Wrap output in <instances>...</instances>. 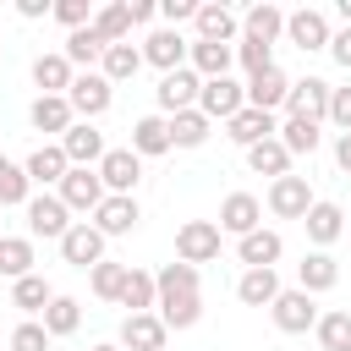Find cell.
Listing matches in <instances>:
<instances>
[{
  "instance_id": "obj_48",
  "label": "cell",
  "mask_w": 351,
  "mask_h": 351,
  "mask_svg": "<svg viewBox=\"0 0 351 351\" xmlns=\"http://www.w3.org/2000/svg\"><path fill=\"white\" fill-rule=\"evenodd\" d=\"M49 16H55V22H66V27L77 33V27H88V22H93V5H88V0H55V5H49Z\"/></svg>"
},
{
  "instance_id": "obj_7",
  "label": "cell",
  "mask_w": 351,
  "mask_h": 351,
  "mask_svg": "<svg viewBox=\"0 0 351 351\" xmlns=\"http://www.w3.org/2000/svg\"><path fill=\"white\" fill-rule=\"evenodd\" d=\"M60 154L71 170H99L104 159V132H93V121H71V132L60 137Z\"/></svg>"
},
{
  "instance_id": "obj_40",
  "label": "cell",
  "mask_w": 351,
  "mask_h": 351,
  "mask_svg": "<svg viewBox=\"0 0 351 351\" xmlns=\"http://www.w3.org/2000/svg\"><path fill=\"white\" fill-rule=\"evenodd\" d=\"M0 274H5V280L33 274V241H27V236H0Z\"/></svg>"
},
{
  "instance_id": "obj_44",
  "label": "cell",
  "mask_w": 351,
  "mask_h": 351,
  "mask_svg": "<svg viewBox=\"0 0 351 351\" xmlns=\"http://www.w3.org/2000/svg\"><path fill=\"white\" fill-rule=\"evenodd\" d=\"M313 335L324 351H351V313H318Z\"/></svg>"
},
{
  "instance_id": "obj_30",
  "label": "cell",
  "mask_w": 351,
  "mask_h": 351,
  "mask_svg": "<svg viewBox=\"0 0 351 351\" xmlns=\"http://www.w3.org/2000/svg\"><path fill=\"white\" fill-rule=\"evenodd\" d=\"M280 33H285V11H280V5H269V0H263V5H252V11L241 16V38H258V44H269V49H274V38H280Z\"/></svg>"
},
{
  "instance_id": "obj_19",
  "label": "cell",
  "mask_w": 351,
  "mask_h": 351,
  "mask_svg": "<svg viewBox=\"0 0 351 351\" xmlns=\"http://www.w3.org/2000/svg\"><path fill=\"white\" fill-rule=\"evenodd\" d=\"M143 60L159 66V71H181V66H186V38H181L176 27H159V33L143 38Z\"/></svg>"
},
{
  "instance_id": "obj_46",
  "label": "cell",
  "mask_w": 351,
  "mask_h": 351,
  "mask_svg": "<svg viewBox=\"0 0 351 351\" xmlns=\"http://www.w3.org/2000/svg\"><path fill=\"white\" fill-rule=\"evenodd\" d=\"M11 351H49V335H44V324L38 318H22L16 329H11V340H5Z\"/></svg>"
},
{
  "instance_id": "obj_24",
  "label": "cell",
  "mask_w": 351,
  "mask_h": 351,
  "mask_svg": "<svg viewBox=\"0 0 351 351\" xmlns=\"http://www.w3.org/2000/svg\"><path fill=\"white\" fill-rule=\"evenodd\" d=\"M27 121H33V132H55V137H66L77 115H71L66 93H38V99H33V110H27Z\"/></svg>"
},
{
  "instance_id": "obj_8",
  "label": "cell",
  "mask_w": 351,
  "mask_h": 351,
  "mask_svg": "<svg viewBox=\"0 0 351 351\" xmlns=\"http://www.w3.org/2000/svg\"><path fill=\"white\" fill-rule=\"evenodd\" d=\"M313 203H318V197H313L307 176H280V181H269V214H274V219H302Z\"/></svg>"
},
{
  "instance_id": "obj_18",
  "label": "cell",
  "mask_w": 351,
  "mask_h": 351,
  "mask_svg": "<svg viewBox=\"0 0 351 351\" xmlns=\"http://www.w3.org/2000/svg\"><path fill=\"white\" fill-rule=\"evenodd\" d=\"M302 225H307V241H313V247L324 252L329 241H340V236H346V208H340V203H324V197H318V203H313V208L302 214Z\"/></svg>"
},
{
  "instance_id": "obj_20",
  "label": "cell",
  "mask_w": 351,
  "mask_h": 351,
  "mask_svg": "<svg viewBox=\"0 0 351 351\" xmlns=\"http://www.w3.org/2000/svg\"><path fill=\"white\" fill-rule=\"evenodd\" d=\"M186 66L208 82V77H230V66H236V44H203V38H192L186 44Z\"/></svg>"
},
{
  "instance_id": "obj_38",
  "label": "cell",
  "mask_w": 351,
  "mask_h": 351,
  "mask_svg": "<svg viewBox=\"0 0 351 351\" xmlns=\"http://www.w3.org/2000/svg\"><path fill=\"white\" fill-rule=\"evenodd\" d=\"M154 291H159V302L165 296H197V269L192 263H165L154 274Z\"/></svg>"
},
{
  "instance_id": "obj_16",
  "label": "cell",
  "mask_w": 351,
  "mask_h": 351,
  "mask_svg": "<svg viewBox=\"0 0 351 351\" xmlns=\"http://www.w3.org/2000/svg\"><path fill=\"white\" fill-rule=\"evenodd\" d=\"M165 324L159 313H126L121 318V351H165Z\"/></svg>"
},
{
  "instance_id": "obj_21",
  "label": "cell",
  "mask_w": 351,
  "mask_h": 351,
  "mask_svg": "<svg viewBox=\"0 0 351 351\" xmlns=\"http://www.w3.org/2000/svg\"><path fill=\"white\" fill-rule=\"evenodd\" d=\"M280 252H285V241H280V230H247L241 241H236V258L247 263V269H274L280 263Z\"/></svg>"
},
{
  "instance_id": "obj_39",
  "label": "cell",
  "mask_w": 351,
  "mask_h": 351,
  "mask_svg": "<svg viewBox=\"0 0 351 351\" xmlns=\"http://www.w3.org/2000/svg\"><path fill=\"white\" fill-rule=\"evenodd\" d=\"M154 302H159V291H154V274H143V269H126V280H121V307H132V313H154Z\"/></svg>"
},
{
  "instance_id": "obj_54",
  "label": "cell",
  "mask_w": 351,
  "mask_h": 351,
  "mask_svg": "<svg viewBox=\"0 0 351 351\" xmlns=\"http://www.w3.org/2000/svg\"><path fill=\"white\" fill-rule=\"evenodd\" d=\"M335 165H340V170H346V176H351V132H346V137H340V143H335Z\"/></svg>"
},
{
  "instance_id": "obj_5",
  "label": "cell",
  "mask_w": 351,
  "mask_h": 351,
  "mask_svg": "<svg viewBox=\"0 0 351 351\" xmlns=\"http://www.w3.org/2000/svg\"><path fill=\"white\" fill-rule=\"evenodd\" d=\"M197 110H203L208 121H230L236 110H247V88H241L236 77H208V82L197 88Z\"/></svg>"
},
{
  "instance_id": "obj_2",
  "label": "cell",
  "mask_w": 351,
  "mask_h": 351,
  "mask_svg": "<svg viewBox=\"0 0 351 351\" xmlns=\"http://www.w3.org/2000/svg\"><path fill=\"white\" fill-rule=\"evenodd\" d=\"M66 104H71V115L99 121V115L115 104V88H110L99 71H82V77H71V88H66Z\"/></svg>"
},
{
  "instance_id": "obj_56",
  "label": "cell",
  "mask_w": 351,
  "mask_h": 351,
  "mask_svg": "<svg viewBox=\"0 0 351 351\" xmlns=\"http://www.w3.org/2000/svg\"><path fill=\"white\" fill-rule=\"evenodd\" d=\"M88 351H121V346H110V340H104V346H88Z\"/></svg>"
},
{
  "instance_id": "obj_25",
  "label": "cell",
  "mask_w": 351,
  "mask_h": 351,
  "mask_svg": "<svg viewBox=\"0 0 351 351\" xmlns=\"http://www.w3.org/2000/svg\"><path fill=\"white\" fill-rule=\"evenodd\" d=\"M137 159H154V154H170V121L165 115H143L132 121V143H126Z\"/></svg>"
},
{
  "instance_id": "obj_15",
  "label": "cell",
  "mask_w": 351,
  "mask_h": 351,
  "mask_svg": "<svg viewBox=\"0 0 351 351\" xmlns=\"http://www.w3.org/2000/svg\"><path fill=\"white\" fill-rule=\"evenodd\" d=\"M274 132H280V121H274L269 110H252V104H247V110H236V115L225 121V137H230L236 148H252V143H269Z\"/></svg>"
},
{
  "instance_id": "obj_47",
  "label": "cell",
  "mask_w": 351,
  "mask_h": 351,
  "mask_svg": "<svg viewBox=\"0 0 351 351\" xmlns=\"http://www.w3.org/2000/svg\"><path fill=\"white\" fill-rule=\"evenodd\" d=\"M236 60L247 66V77H258V71H269V66H274V49H269V44H258V38H241V44H236Z\"/></svg>"
},
{
  "instance_id": "obj_45",
  "label": "cell",
  "mask_w": 351,
  "mask_h": 351,
  "mask_svg": "<svg viewBox=\"0 0 351 351\" xmlns=\"http://www.w3.org/2000/svg\"><path fill=\"white\" fill-rule=\"evenodd\" d=\"M121 280H126V263H110V258H104V263L88 269V285H93L99 302H121Z\"/></svg>"
},
{
  "instance_id": "obj_57",
  "label": "cell",
  "mask_w": 351,
  "mask_h": 351,
  "mask_svg": "<svg viewBox=\"0 0 351 351\" xmlns=\"http://www.w3.org/2000/svg\"><path fill=\"white\" fill-rule=\"evenodd\" d=\"M346 230H351V214H346Z\"/></svg>"
},
{
  "instance_id": "obj_52",
  "label": "cell",
  "mask_w": 351,
  "mask_h": 351,
  "mask_svg": "<svg viewBox=\"0 0 351 351\" xmlns=\"http://www.w3.org/2000/svg\"><path fill=\"white\" fill-rule=\"evenodd\" d=\"M126 11H132V27H137V22H154L159 5H154V0H126Z\"/></svg>"
},
{
  "instance_id": "obj_53",
  "label": "cell",
  "mask_w": 351,
  "mask_h": 351,
  "mask_svg": "<svg viewBox=\"0 0 351 351\" xmlns=\"http://www.w3.org/2000/svg\"><path fill=\"white\" fill-rule=\"evenodd\" d=\"M16 11H22L27 22H38V16H49V0H16Z\"/></svg>"
},
{
  "instance_id": "obj_27",
  "label": "cell",
  "mask_w": 351,
  "mask_h": 351,
  "mask_svg": "<svg viewBox=\"0 0 351 351\" xmlns=\"http://www.w3.org/2000/svg\"><path fill=\"white\" fill-rule=\"evenodd\" d=\"M280 291L285 285H280L274 269H241V280H236V302H247V307H269Z\"/></svg>"
},
{
  "instance_id": "obj_29",
  "label": "cell",
  "mask_w": 351,
  "mask_h": 351,
  "mask_svg": "<svg viewBox=\"0 0 351 351\" xmlns=\"http://www.w3.org/2000/svg\"><path fill=\"white\" fill-rule=\"evenodd\" d=\"M192 22H197V38H203V44H230V38H236V11L219 5V0H214V5H197Z\"/></svg>"
},
{
  "instance_id": "obj_1",
  "label": "cell",
  "mask_w": 351,
  "mask_h": 351,
  "mask_svg": "<svg viewBox=\"0 0 351 351\" xmlns=\"http://www.w3.org/2000/svg\"><path fill=\"white\" fill-rule=\"evenodd\" d=\"M219 258V225L214 219H186L176 230V263H214Z\"/></svg>"
},
{
  "instance_id": "obj_13",
  "label": "cell",
  "mask_w": 351,
  "mask_h": 351,
  "mask_svg": "<svg viewBox=\"0 0 351 351\" xmlns=\"http://www.w3.org/2000/svg\"><path fill=\"white\" fill-rule=\"evenodd\" d=\"M60 258H66L71 269H93V263H104V236H99L88 219H71V230L60 236Z\"/></svg>"
},
{
  "instance_id": "obj_11",
  "label": "cell",
  "mask_w": 351,
  "mask_h": 351,
  "mask_svg": "<svg viewBox=\"0 0 351 351\" xmlns=\"http://www.w3.org/2000/svg\"><path fill=\"white\" fill-rule=\"evenodd\" d=\"M71 214H93L110 192H104V181H99V170H66V181H60V192H55Z\"/></svg>"
},
{
  "instance_id": "obj_41",
  "label": "cell",
  "mask_w": 351,
  "mask_h": 351,
  "mask_svg": "<svg viewBox=\"0 0 351 351\" xmlns=\"http://www.w3.org/2000/svg\"><path fill=\"white\" fill-rule=\"evenodd\" d=\"M27 197H33V181H27V170L22 165H11L5 154H0V208H27Z\"/></svg>"
},
{
  "instance_id": "obj_49",
  "label": "cell",
  "mask_w": 351,
  "mask_h": 351,
  "mask_svg": "<svg viewBox=\"0 0 351 351\" xmlns=\"http://www.w3.org/2000/svg\"><path fill=\"white\" fill-rule=\"evenodd\" d=\"M324 121H335L340 137L351 132V88H329V115H324Z\"/></svg>"
},
{
  "instance_id": "obj_37",
  "label": "cell",
  "mask_w": 351,
  "mask_h": 351,
  "mask_svg": "<svg viewBox=\"0 0 351 351\" xmlns=\"http://www.w3.org/2000/svg\"><path fill=\"white\" fill-rule=\"evenodd\" d=\"M247 165H252L258 176H274V181H280V176H291V154L280 148V137H269V143H252V148H247Z\"/></svg>"
},
{
  "instance_id": "obj_10",
  "label": "cell",
  "mask_w": 351,
  "mask_h": 351,
  "mask_svg": "<svg viewBox=\"0 0 351 351\" xmlns=\"http://www.w3.org/2000/svg\"><path fill=\"white\" fill-rule=\"evenodd\" d=\"M285 115L318 126V121L329 115V82H324V77H302V82H291V93H285Z\"/></svg>"
},
{
  "instance_id": "obj_50",
  "label": "cell",
  "mask_w": 351,
  "mask_h": 351,
  "mask_svg": "<svg viewBox=\"0 0 351 351\" xmlns=\"http://www.w3.org/2000/svg\"><path fill=\"white\" fill-rule=\"evenodd\" d=\"M159 16L176 27V22H192L197 16V0H159Z\"/></svg>"
},
{
  "instance_id": "obj_3",
  "label": "cell",
  "mask_w": 351,
  "mask_h": 351,
  "mask_svg": "<svg viewBox=\"0 0 351 351\" xmlns=\"http://www.w3.org/2000/svg\"><path fill=\"white\" fill-rule=\"evenodd\" d=\"M99 181H104L110 197H132L137 181H143V159H137L132 148H104V159H99Z\"/></svg>"
},
{
  "instance_id": "obj_32",
  "label": "cell",
  "mask_w": 351,
  "mask_h": 351,
  "mask_svg": "<svg viewBox=\"0 0 351 351\" xmlns=\"http://www.w3.org/2000/svg\"><path fill=\"white\" fill-rule=\"evenodd\" d=\"M137 66H143V49H137V44H110V49H104V60H99V77L115 88V82H132V77H137Z\"/></svg>"
},
{
  "instance_id": "obj_28",
  "label": "cell",
  "mask_w": 351,
  "mask_h": 351,
  "mask_svg": "<svg viewBox=\"0 0 351 351\" xmlns=\"http://www.w3.org/2000/svg\"><path fill=\"white\" fill-rule=\"evenodd\" d=\"M38 324H44V335H49V340L77 335V329H82V302H77V296H49V307L38 313Z\"/></svg>"
},
{
  "instance_id": "obj_43",
  "label": "cell",
  "mask_w": 351,
  "mask_h": 351,
  "mask_svg": "<svg viewBox=\"0 0 351 351\" xmlns=\"http://www.w3.org/2000/svg\"><path fill=\"white\" fill-rule=\"evenodd\" d=\"M274 137H280V148H285L291 159H296V154H313V148H318V126H313V121H296V115H285Z\"/></svg>"
},
{
  "instance_id": "obj_31",
  "label": "cell",
  "mask_w": 351,
  "mask_h": 351,
  "mask_svg": "<svg viewBox=\"0 0 351 351\" xmlns=\"http://www.w3.org/2000/svg\"><path fill=\"white\" fill-rule=\"evenodd\" d=\"M165 121H170V148H203L208 132H214V121L203 110H181V115H165Z\"/></svg>"
},
{
  "instance_id": "obj_4",
  "label": "cell",
  "mask_w": 351,
  "mask_h": 351,
  "mask_svg": "<svg viewBox=\"0 0 351 351\" xmlns=\"http://www.w3.org/2000/svg\"><path fill=\"white\" fill-rule=\"evenodd\" d=\"M269 318H274L280 335H307V329L318 324V302H313L307 291H280V296L269 302Z\"/></svg>"
},
{
  "instance_id": "obj_9",
  "label": "cell",
  "mask_w": 351,
  "mask_h": 351,
  "mask_svg": "<svg viewBox=\"0 0 351 351\" xmlns=\"http://www.w3.org/2000/svg\"><path fill=\"white\" fill-rule=\"evenodd\" d=\"M285 38H291L302 55H313V49H329V16H324V11H313V5H302V11H285Z\"/></svg>"
},
{
  "instance_id": "obj_35",
  "label": "cell",
  "mask_w": 351,
  "mask_h": 351,
  "mask_svg": "<svg viewBox=\"0 0 351 351\" xmlns=\"http://www.w3.org/2000/svg\"><path fill=\"white\" fill-rule=\"evenodd\" d=\"M154 313L165 329H192L203 318V296H165V302H154Z\"/></svg>"
},
{
  "instance_id": "obj_51",
  "label": "cell",
  "mask_w": 351,
  "mask_h": 351,
  "mask_svg": "<svg viewBox=\"0 0 351 351\" xmlns=\"http://www.w3.org/2000/svg\"><path fill=\"white\" fill-rule=\"evenodd\" d=\"M329 55H335V66H346V71H351V27L329 33Z\"/></svg>"
},
{
  "instance_id": "obj_23",
  "label": "cell",
  "mask_w": 351,
  "mask_h": 351,
  "mask_svg": "<svg viewBox=\"0 0 351 351\" xmlns=\"http://www.w3.org/2000/svg\"><path fill=\"white\" fill-rule=\"evenodd\" d=\"M285 93H291V77L280 71V66H269V71H258V77H247V104L252 110H280L285 104Z\"/></svg>"
},
{
  "instance_id": "obj_6",
  "label": "cell",
  "mask_w": 351,
  "mask_h": 351,
  "mask_svg": "<svg viewBox=\"0 0 351 351\" xmlns=\"http://www.w3.org/2000/svg\"><path fill=\"white\" fill-rule=\"evenodd\" d=\"M197 88H203V77H197L192 66H181V71H165V77H159L154 99H159L165 115H181V110H197Z\"/></svg>"
},
{
  "instance_id": "obj_55",
  "label": "cell",
  "mask_w": 351,
  "mask_h": 351,
  "mask_svg": "<svg viewBox=\"0 0 351 351\" xmlns=\"http://www.w3.org/2000/svg\"><path fill=\"white\" fill-rule=\"evenodd\" d=\"M340 16H346V27H351V0H340Z\"/></svg>"
},
{
  "instance_id": "obj_42",
  "label": "cell",
  "mask_w": 351,
  "mask_h": 351,
  "mask_svg": "<svg viewBox=\"0 0 351 351\" xmlns=\"http://www.w3.org/2000/svg\"><path fill=\"white\" fill-rule=\"evenodd\" d=\"M93 33H99L104 44H126V33H132L126 0H121V5H99V11H93Z\"/></svg>"
},
{
  "instance_id": "obj_12",
  "label": "cell",
  "mask_w": 351,
  "mask_h": 351,
  "mask_svg": "<svg viewBox=\"0 0 351 351\" xmlns=\"http://www.w3.org/2000/svg\"><path fill=\"white\" fill-rule=\"evenodd\" d=\"M27 230H33V236L60 241V236L71 230V208H66L55 192H38V197H27Z\"/></svg>"
},
{
  "instance_id": "obj_22",
  "label": "cell",
  "mask_w": 351,
  "mask_h": 351,
  "mask_svg": "<svg viewBox=\"0 0 351 351\" xmlns=\"http://www.w3.org/2000/svg\"><path fill=\"white\" fill-rule=\"evenodd\" d=\"M340 285V263L329 258V252H307L302 263H296V291H307V296H318V291H335Z\"/></svg>"
},
{
  "instance_id": "obj_36",
  "label": "cell",
  "mask_w": 351,
  "mask_h": 351,
  "mask_svg": "<svg viewBox=\"0 0 351 351\" xmlns=\"http://www.w3.org/2000/svg\"><path fill=\"white\" fill-rule=\"evenodd\" d=\"M71 77H77V71L66 66V55H60V49H55V55H38V60H33V82H38L44 93H66V88H71Z\"/></svg>"
},
{
  "instance_id": "obj_26",
  "label": "cell",
  "mask_w": 351,
  "mask_h": 351,
  "mask_svg": "<svg viewBox=\"0 0 351 351\" xmlns=\"http://www.w3.org/2000/svg\"><path fill=\"white\" fill-rule=\"evenodd\" d=\"M22 170H27V181H38V186H60L71 165H66L60 143H38V148L27 154V165H22Z\"/></svg>"
},
{
  "instance_id": "obj_17",
  "label": "cell",
  "mask_w": 351,
  "mask_h": 351,
  "mask_svg": "<svg viewBox=\"0 0 351 351\" xmlns=\"http://www.w3.org/2000/svg\"><path fill=\"white\" fill-rule=\"evenodd\" d=\"M258 219H263V203H258L252 192H230V197L219 203V219H214V225H219V230H230V236L241 241L247 230H258Z\"/></svg>"
},
{
  "instance_id": "obj_34",
  "label": "cell",
  "mask_w": 351,
  "mask_h": 351,
  "mask_svg": "<svg viewBox=\"0 0 351 351\" xmlns=\"http://www.w3.org/2000/svg\"><path fill=\"white\" fill-rule=\"evenodd\" d=\"M104 49H110V44H104V38L93 33V22H88V27L66 33V49H60V55H66V66H88V71H93V60H104Z\"/></svg>"
},
{
  "instance_id": "obj_14",
  "label": "cell",
  "mask_w": 351,
  "mask_h": 351,
  "mask_svg": "<svg viewBox=\"0 0 351 351\" xmlns=\"http://www.w3.org/2000/svg\"><path fill=\"white\" fill-rule=\"evenodd\" d=\"M137 219H143V208H137V197H104L99 208H93V230L110 241V236H132L137 230Z\"/></svg>"
},
{
  "instance_id": "obj_33",
  "label": "cell",
  "mask_w": 351,
  "mask_h": 351,
  "mask_svg": "<svg viewBox=\"0 0 351 351\" xmlns=\"http://www.w3.org/2000/svg\"><path fill=\"white\" fill-rule=\"evenodd\" d=\"M49 296H55V291H49L44 274H22V280H11V307L27 313V318H38V313L49 307Z\"/></svg>"
}]
</instances>
